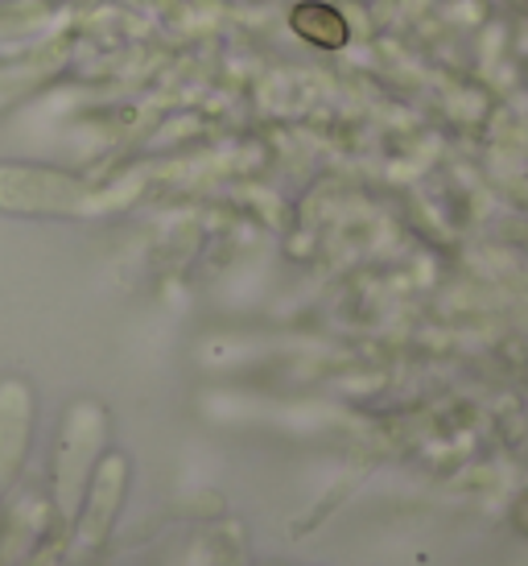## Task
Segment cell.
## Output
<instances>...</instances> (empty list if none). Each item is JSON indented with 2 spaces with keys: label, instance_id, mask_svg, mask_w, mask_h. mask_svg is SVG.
<instances>
[{
  "label": "cell",
  "instance_id": "6da1fadb",
  "mask_svg": "<svg viewBox=\"0 0 528 566\" xmlns=\"http://www.w3.org/2000/svg\"><path fill=\"white\" fill-rule=\"evenodd\" d=\"M116 501H120V459H116L108 472L99 475V484H95V492H92V513H87V521H83V546H95V542L104 537V530H108Z\"/></svg>",
  "mask_w": 528,
  "mask_h": 566
},
{
  "label": "cell",
  "instance_id": "7a4b0ae2",
  "mask_svg": "<svg viewBox=\"0 0 528 566\" xmlns=\"http://www.w3.org/2000/svg\"><path fill=\"white\" fill-rule=\"evenodd\" d=\"M294 25H297V33H306V38L323 42V46H342V42H347L342 17L323 9V4H302V9L294 13Z\"/></svg>",
  "mask_w": 528,
  "mask_h": 566
}]
</instances>
